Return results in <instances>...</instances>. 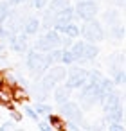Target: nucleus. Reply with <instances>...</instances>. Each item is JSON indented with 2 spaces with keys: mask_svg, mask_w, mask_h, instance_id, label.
<instances>
[{
  "mask_svg": "<svg viewBox=\"0 0 126 131\" xmlns=\"http://www.w3.org/2000/svg\"><path fill=\"white\" fill-rule=\"evenodd\" d=\"M51 58L49 56H45L43 52L40 54L38 50H33V52H29V56H27V68L31 70V72H36V75L40 74V72H43V70H47L49 67H51Z\"/></svg>",
  "mask_w": 126,
  "mask_h": 131,
  "instance_id": "f257e3e1",
  "label": "nucleus"
},
{
  "mask_svg": "<svg viewBox=\"0 0 126 131\" xmlns=\"http://www.w3.org/2000/svg\"><path fill=\"white\" fill-rule=\"evenodd\" d=\"M79 32H81V34L85 36V40H86V41H90V43L99 41V40H103V38H104L103 29H101V27H99V24H97V22H94V20H86L85 27H83V29H79Z\"/></svg>",
  "mask_w": 126,
  "mask_h": 131,
  "instance_id": "f03ea898",
  "label": "nucleus"
},
{
  "mask_svg": "<svg viewBox=\"0 0 126 131\" xmlns=\"http://www.w3.org/2000/svg\"><path fill=\"white\" fill-rule=\"evenodd\" d=\"M86 77H88V72H85L83 68H72L70 75H69V81H67V88H79V86H83Z\"/></svg>",
  "mask_w": 126,
  "mask_h": 131,
  "instance_id": "7ed1b4c3",
  "label": "nucleus"
},
{
  "mask_svg": "<svg viewBox=\"0 0 126 131\" xmlns=\"http://www.w3.org/2000/svg\"><path fill=\"white\" fill-rule=\"evenodd\" d=\"M76 11L83 20H92L94 15L97 13V6L92 2V0H81L77 4V7H76Z\"/></svg>",
  "mask_w": 126,
  "mask_h": 131,
  "instance_id": "20e7f679",
  "label": "nucleus"
},
{
  "mask_svg": "<svg viewBox=\"0 0 126 131\" xmlns=\"http://www.w3.org/2000/svg\"><path fill=\"white\" fill-rule=\"evenodd\" d=\"M60 111H61L67 118L76 120V122H81V110L77 108V104H74V102L67 101V102H63V104H61Z\"/></svg>",
  "mask_w": 126,
  "mask_h": 131,
  "instance_id": "39448f33",
  "label": "nucleus"
},
{
  "mask_svg": "<svg viewBox=\"0 0 126 131\" xmlns=\"http://www.w3.org/2000/svg\"><path fill=\"white\" fill-rule=\"evenodd\" d=\"M119 106H121V104H119V97H117L113 92H110V93L103 99V110H104V113H113Z\"/></svg>",
  "mask_w": 126,
  "mask_h": 131,
  "instance_id": "423d86ee",
  "label": "nucleus"
},
{
  "mask_svg": "<svg viewBox=\"0 0 126 131\" xmlns=\"http://www.w3.org/2000/svg\"><path fill=\"white\" fill-rule=\"evenodd\" d=\"M11 97H13V101H18V102H24V101H27V90H24L22 86H16V88H13L11 90Z\"/></svg>",
  "mask_w": 126,
  "mask_h": 131,
  "instance_id": "0eeeda50",
  "label": "nucleus"
},
{
  "mask_svg": "<svg viewBox=\"0 0 126 131\" xmlns=\"http://www.w3.org/2000/svg\"><path fill=\"white\" fill-rule=\"evenodd\" d=\"M49 75H51L56 83H60V81H63V79L67 77V70H65V68H61V67H54V68L49 72Z\"/></svg>",
  "mask_w": 126,
  "mask_h": 131,
  "instance_id": "6e6552de",
  "label": "nucleus"
},
{
  "mask_svg": "<svg viewBox=\"0 0 126 131\" xmlns=\"http://www.w3.org/2000/svg\"><path fill=\"white\" fill-rule=\"evenodd\" d=\"M97 47H94L92 43H85V47H83V58L85 59H94L95 56H97Z\"/></svg>",
  "mask_w": 126,
  "mask_h": 131,
  "instance_id": "1a4fd4ad",
  "label": "nucleus"
},
{
  "mask_svg": "<svg viewBox=\"0 0 126 131\" xmlns=\"http://www.w3.org/2000/svg\"><path fill=\"white\" fill-rule=\"evenodd\" d=\"M38 27H40V22H38L36 18H31V20H27V24L24 25V32H25V34H34V32L38 31Z\"/></svg>",
  "mask_w": 126,
  "mask_h": 131,
  "instance_id": "9d476101",
  "label": "nucleus"
},
{
  "mask_svg": "<svg viewBox=\"0 0 126 131\" xmlns=\"http://www.w3.org/2000/svg\"><path fill=\"white\" fill-rule=\"evenodd\" d=\"M11 90L13 88H9V86H0V101H2L4 104H9L11 101H13V97H11Z\"/></svg>",
  "mask_w": 126,
  "mask_h": 131,
  "instance_id": "9b49d317",
  "label": "nucleus"
},
{
  "mask_svg": "<svg viewBox=\"0 0 126 131\" xmlns=\"http://www.w3.org/2000/svg\"><path fill=\"white\" fill-rule=\"evenodd\" d=\"M54 99H56L58 104L67 102V101H69V90H67V88H58L56 93H54Z\"/></svg>",
  "mask_w": 126,
  "mask_h": 131,
  "instance_id": "f8f14e48",
  "label": "nucleus"
},
{
  "mask_svg": "<svg viewBox=\"0 0 126 131\" xmlns=\"http://www.w3.org/2000/svg\"><path fill=\"white\" fill-rule=\"evenodd\" d=\"M45 40L51 43V47H52V49H54L56 45H60V43H61V38L58 36V31H51V32H47V34H45Z\"/></svg>",
  "mask_w": 126,
  "mask_h": 131,
  "instance_id": "ddd939ff",
  "label": "nucleus"
},
{
  "mask_svg": "<svg viewBox=\"0 0 126 131\" xmlns=\"http://www.w3.org/2000/svg\"><path fill=\"white\" fill-rule=\"evenodd\" d=\"M36 50H38V52H47V50H52V47H51V43L45 40V36H43V38H40V40L36 41Z\"/></svg>",
  "mask_w": 126,
  "mask_h": 131,
  "instance_id": "4468645a",
  "label": "nucleus"
},
{
  "mask_svg": "<svg viewBox=\"0 0 126 131\" xmlns=\"http://www.w3.org/2000/svg\"><path fill=\"white\" fill-rule=\"evenodd\" d=\"M83 47H85V43H74L72 45V49H70V52H72V56H74V59H81L83 58Z\"/></svg>",
  "mask_w": 126,
  "mask_h": 131,
  "instance_id": "2eb2a0df",
  "label": "nucleus"
},
{
  "mask_svg": "<svg viewBox=\"0 0 126 131\" xmlns=\"http://www.w3.org/2000/svg\"><path fill=\"white\" fill-rule=\"evenodd\" d=\"M9 15H11L9 2H0V22H4V20H6Z\"/></svg>",
  "mask_w": 126,
  "mask_h": 131,
  "instance_id": "dca6fc26",
  "label": "nucleus"
},
{
  "mask_svg": "<svg viewBox=\"0 0 126 131\" xmlns=\"http://www.w3.org/2000/svg\"><path fill=\"white\" fill-rule=\"evenodd\" d=\"M69 6V0H52L51 2V11H60V9H63V7H67Z\"/></svg>",
  "mask_w": 126,
  "mask_h": 131,
  "instance_id": "f3484780",
  "label": "nucleus"
},
{
  "mask_svg": "<svg viewBox=\"0 0 126 131\" xmlns=\"http://www.w3.org/2000/svg\"><path fill=\"white\" fill-rule=\"evenodd\" d=\"M65 32L69 34V38H76V36L79 34V27L69 22V24H67V27H65Z\"/></svg>",
  "mask_w": 126,
  "mask_h": 131,
  "instance_id": "a211bd4d",
  "label": "nucleus"
},
{
  "mask_svg": "<svg viewBox=\"0 0 126 131\" xmlns=\"http://www.w3.org/2000/svg\"><path fill=\"white\" fill-rule=\"evenodd\" d=\"M54 22H56V15H52V11H47V15H45V18H43V27H52L54 25Z\"/></svg>",
  "mask_w": 126,
  "mask_h": 131,
  "instance_id": "6ab92c4d",
  "label": "nucleus"
},
{
  "mask_svg": "<svg viewBox=\"0 0 126 131\" xmlns=\"http://www.w3.org/2000/svg\"><path fill=\"white\" fill-rule=\"evenodd\" d=\"M42 86H43V90H51V88H54V86H56V81L47 74V75L42 79Z\"/></svg>",
  "mask_w": 126,
  "mask_h": 131,
  "instance_id": "aec40b11",
  "label": "nucleus"
},
{
  "mask_svg": "<svg viewBox=\"0 0 126 131\" xmlns=\"http://www.w3.org/2000/svg\"><path fill=\"white\" fill-rule=\"evenodd\" d=\"M49 124H51L54 129H63V127H65V124L61 122V118H58V117H52V115L49 117Z\"/></svg>",
  "mask_w": 126,
  "mask_h": 131,
  "instance_id": "412c9836",
  "label": "nucleus"
},
{
  "mask_svg": "<svg viewBox=\"0 0 126 131\" xmlns=\"http://www.w3.org/2000/svg\"><path fill=\"white\" fill-rule=\"evenodd\" d=\"M61 61H63V63H67V65H70V63L74 61L72 52H70V50H63V52H61Z\"/></svg>",
  "mask_w": 126,
  "mask_h": 131,
  "instance_id": "4be33fe9",
  "label": "nucleus"
},
{
  "mask_svg": "<svg viewBox=\"0 0 126 131\" xmlns=\"http://www.w3.org/2000/svg\"><path fill=\"white\" fill-rule=\"evenodd\" d=\"M51 111H52V110H51V106H47V104H42V102H40V104L36 106V113H40V115H49Z\"/></svg>",
  "mask_w": 126,
  "mask_h": 131,
  "instance_id": "5701e85b",
  "label": "nucleus"
},
{
  "mask_svg": "<svg viewBox=\"0 0 126 131\" xmlns=\"http://www.w3.org/2000/svg\"><path fill=\"white\" fill-rule=\"evenodd\" d=\"M49 58H51V61H61V50H51Z\"/></svg>",
  "mask_w": 126,
  "mask_h": 131,
  "instance_id": "b1692460",
  "label": "nucleus"
},
{
  "mask_svg": "<svg viewBox=\"0 0 126 131\" xmlns=\"http://www.w3.org/2000/svg\"><path fill=\"white\" fill-rule=\"evenodd\" d=\"M113 36H115V38H122V36H124V27H122V25H121V27H115Z\"/></svg>",
  "mask_w": 126,
  "mask_h": 131,
  "instance_id": "393cba45",
  "label": "nucleus"
},
{
  "mask_svg": "<svg viewBox=\"0 0 126 131\" xmlns=\"http://www.w3.org/2000/svg\"><path fill=\"white\" fill-rule=\"evenodd\" d=\"M115 83L124 84V72H122V70H119V72H117V75H115Z\"/></svg>",
  "mask_w": 126,
  "mask_h": 131,
  "instance_id": "a878e982",
  "label": "nucleus"
},
{
  "mask_svg": "<svg viewBox=\"0 0 126 131\" xmlns=\"http://www.w3.org/2000/svg\"><path fill=\"white\" fill-rule=\"evenodd\" d=\"M25 115H29L31 118H38V113H36V110H33V108H27V106H25Z\"/></svg>",
  "mask_w": 126,
  "mask_h": 131,
  "instance_id": "bb28decb",
  "label": "nucleus"
},
{
  "mask_svg": "<svg viewBox=\"0 0 126 131\" xmlns=\"http://www.w3.org/2000/svg\"><path fill=\"white\" fill-rule=\"evenodd\" d=\"M110 129H112V131H122L124 127H122V124H117V122H113V120H112V124H110Z\"/></svg>",
  "mask_w": 126,
  "mask_h": 131,
  "instance_id": "cd10ccee",
  "label": "nucleus"
},
{
  "mask_svg": "<svg viewBox=\"0 0 126 131\" xmlns=\"http://www.w3.org/2000/svg\"><path fill=\"white\" fill-rule=\"evenodd\" d=\"M113 20H115V13H112V11H110V13H106V22H108V24H112Z\"/></svg>",
  "mask_w": 126,
  "mask_h": 131,
  "instance_id": "c85d7f7f",
  "label": "nucleus"
},
{
  "mask_svg": "<svg viewBox=\"0 0 126 131\" xmlns=\"http://www.w3.org/2000/svg\"><path fill=\"white\" fill-rule=\"evenodd\" d=\"M45 4H47V0H34V6L36 7H43Z\"/></svg>",
  "mask_w": 126,
  "mask_h": 131,
  "instance_id": "c756f323",
  "label": "nucleus"
},
{
  "mask_svg": "<svg viewBox=\"0 0 126 131\" xmlns=\"http://www.w3.org/2000/svg\"><path fill=\"white\" fill-rule=\"evenodd\" d=\"M11 117H13L15 120H22V115H20L18 111H11Z\"/></svg>",
  "mask_w": 126,
  "mask_h": 131,
  "instance_id": "7c9ffc66",
  "label": "nucleus"
},
{
  "mask_svg": "<svg viewBox=\"0 0 126 131\" xmlns=\"http://www.w3.org/2000/svg\"><path fill=\"white\" fill-rule=\"evenodd\" d=\"M13 127V122H6V124H2V129H11Z\"/></svg>",
  "mask_w": 126,
  "mask_h": 131,
  "instance_id": "2f4dec72",
  "label": "nucleus"
},
{
  "mask_svg": "<svg viewBox=\"0 0 126 131\" xmlns=\"http://www.w3.org/2000/svg\"><path fill=\"white\" fill-rule=\"evenodd\" d=\"M38 127H40V129H49V124H45V122H40V124H38Z\"/></svg>",
  "mask_w": 126,
  "mask_h": 131,
  "instance_id": "473e14b6",
  "label": "nucleus"
},
{
  "mask_svg": "<svg viewBox=\"0 0 126 131\" xmlns=\"http://www.w3.org/2000/svg\"><path fill=\"white\" fill-rule=\"evenodd\" d=\"M67 127H69V129H72V131H76V129H77V126H76L74 122H69V126H67Z\"/></svg>",
  "mask_w": 126,
  "mask_h": 131,
  "instance_id": "72a5a7b5",
  "label": "nucleus"
},
{
  "mask_svg": "<svg viewBox=\"0 0 126 131\" xmlns=\"http://www.w3.org/2000/svg\"><path fill=\"white\" fill-rule=\"evenodd\" d=\"M22 2H25V0H9V4H22Z\"/></svg>",
  "mask_w": 126,
  "mask_h": 131,
  "instance_id": "f704fd0d",
  "label": "nucleus"
},
{
  "mask_svg": "<svg viewBox=\"0 0 126 131\" xmlns=\"http://www.w3.org/2000/svg\"><path fill=\"white\" fill-rule=\"evenodd\" d=\"M117 6H121V7H122V6H124V0H117Z\"/></svg>",
  "mask_w": 126,
  "mask_h": 131,
  "instance_id": "c9c22d12",
  "label": "nucleus"
},
{
  "mask_svg": "<svg viewBox=\"0 0 126 131\" xmlns=\"http://www.w3.org/2000/svg\"><path fill=\"white\" fill-rule=\"evenodd\" d=\"M2 84H4V75L0 74V86H2Z\"/></svg>",
  "mask_w": 126,
  "mask_h": 131,
  "instance_id": "e433bc0d",
  "label": "nucleus"
},
{
  "mask_svg": "<svg viewBox=\"0 0 126 131\" xmlns=\"http://www.w3.org/2000/svg\"><path fill=\"white\" fill-rule=\"evenodd\" d=\"M79 2H81V0H79Z\"/></svg>",
  "mask_w": 126,
  "mask_h": 131,
  "instance_id": "4c0bfd02",
  "label": "nucleus"
}]
</instances>
